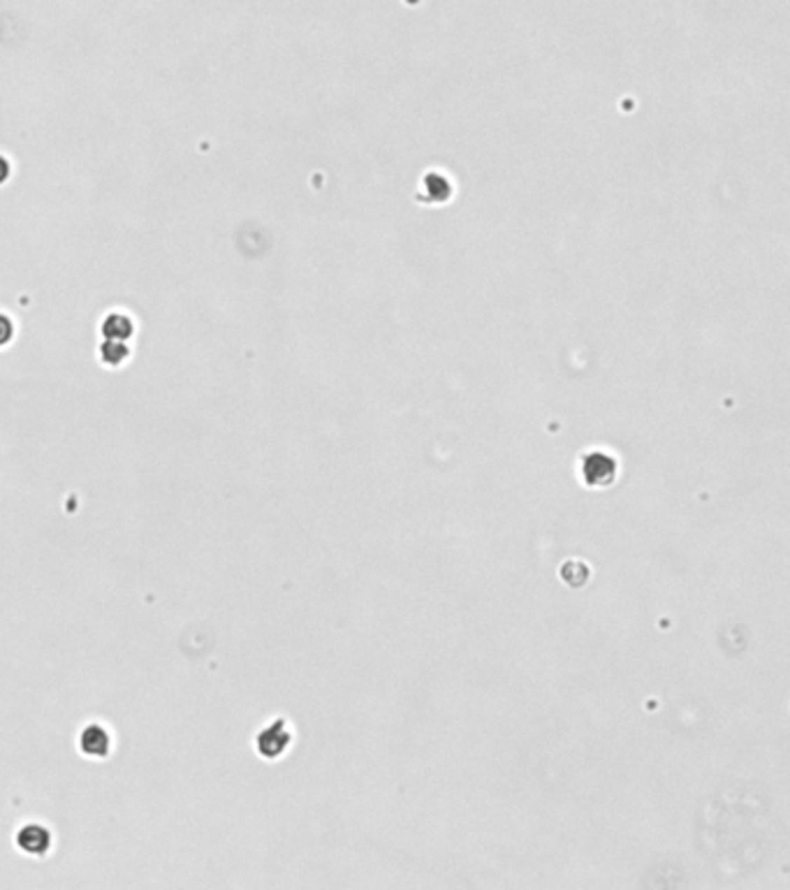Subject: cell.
I'll use <instances>...</instances> for the list:
<instances>
[{
    "label": "cell",
    "mask_w": 790,
    "mask_h": 890,
    "mask_svg": "<svg viewBox=\"0 0 790 890\" xmlns=\"http://www.w3.org/2000/svg\"><path fill=\"white\" fill-rule=\"evenodd\" d=\"M7 177V161L5 158H0V181H3Z\"/></svg>",
    "instance_id": "2"
},
{
    "label": "cell",
    "mask_w": 790,
    "mask_h": 890,
    "mask_svg": "<svg viewBox=\"0 0 790 890\" xmlns=\"http://www.w3.org/2000/svg\"><path fill=\"white\" fill-rule=\"evenodd\" d=\"M12 337V323L5 316H0V344H5Z\"/></svg>",
    "instance_id": "1"
}]
</instances>
